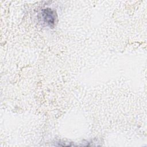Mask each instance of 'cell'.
<instances>
[{
    "mask_svg": "<svg viewBox=\"0 0 147 147\" xmlns=\"http://www.w3.org/2000/svg\"><path fill=\"white\" fill-rule=\"evenodd\" d=\"M41 16L43 22L45 24L50 27H53L54 26L56 18V15L55 11L49 8L44 9L41 11Z\"/></svg>",
    "mask_w": 147,
    "mask_h": 147,
    "instance_id": "1",
    "label": "cell"
}]
</instances>
